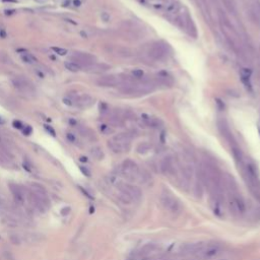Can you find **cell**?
<instances>
[{
  "mask_svg": "<svg viewBox=\"0 0 260 260\" xmlns=\"http://www.w3.org/2000/svg\"><path fill=\"white\" fill-rule=\"evenodd\" d=\"M109 181L118 189L120 200L124 203L130 204L133 202H138L141 199L142 193L138 187L130 184V183L123 182L117 176H111Z\"/></svg>",
  "mask_w": 260,
  "mask_h": 260,
  "instance_id": "obj_1",
  "label": "cell"
},
{
  "mask_svg": "<svg viewBox=\"0 0 260 260\" xmlns=\"http://www.w3.org/2000/svg\"><path fill=\"white\" fill-rule=\"evenodd\" d=\"M118 176L123 177L129 182L140 183V184H145L149 180L143 170H141L135 162L131 160L124 161L118 168Z\"/></svg>",
  "mask_w": 260,
  "mask_h": 260,
  "instance_id": "obj_2",
  "label": "cell"
},
{
  "mask_svg": "<svg viewBox=\"0 0 260 260\" xmlns=\"http://www.w3.org/2000/svg\"><path fill=\"white\" fill-rule=\"evenodd\" d=\"M109 148L115 153L126 152L131 146V137L127 133H120L108 141Z\"/></svg>",
  "mask_w": 260,
  "mask_h": 260,
  "instance_id": "obj_3",
  "label": "cell"
},
{
  "mask_svg": "<svg viewBox=\"0 0 260 260\" xmlns=\"http://www.w3.org/2000/svg\"><path fill=\"white\" fill-rule=\"evenodd\" d=\"M161 203L165 208L170 211L172 213H178L180 212L182 209V204L180 200L174 196L172 193L168 192V191H164L161 194Z\"/></svg>",
  "mask_w": 260,
  "mask_h": 260,
  "instance_id": "obj_4",
  "label": "cell"
},
{
  "mask_svg": "<svg viewBox=\"0 0 260 260\" xmlns=\"http://www.w3.org/2000/svg\"><path fill=\"white\" fill-rule=\"evenodd\" d=\"M149 56L154 60H161L168 54V44L164 42L154 43L148 51Z\"/></svg>",
  "mask_w": 260,
  "mask_h": 260,
  "instance_id": "obj_5",
  "label": "cell"
},
{
  "mask_svg": "<svg viewBox=\"0 0 260 260\" xmlns=\"http://www.w3.org/2000/svg\"><path fill=\"white\" fill-rule=\"evenodd\" d=\"M205 243L203 242H196V243H186L183 244L180 247V252L183 255H194V254H199L200 251L203 249Z\"/></svg>",
  "mask_w": 260,
  "mask_h": 260,
  "instance_id": "obj_6",
  "label": "cell"
},
{
  "mask_svg": "<svg viewBox=\"0 0 260 260\" xmlns=\"http://www.w3.org/2000/svg\"><path fill=\"white\" fill-rule=\"evenodd\" d=\"M219 251H221V245L217 243H209L205 244L203 249L200 251V253L198 254V256L202 259H210L217 256Z\"/></svg>",
  "mask_w": 260,
  "mask_h": 260,
  "instance_id": "obj_7",
  "label": "cell"
},
{
  "mask_svg": "<svg viewBox=\"0 0 260 260\" xmlns=\"http://www.w3.org/2000/svg\"><path fill=\"white\" fill-rule=\"evenodd\" d=\"M73 61L76 63H78L80 66H85L88 67L95 63V57L87 54V53H80V52H76L74 55L72 56Z\"/></svg>",
  "mask_w": 260,
  "mask_h": 260,
  "instance_id": "obj_8",
  "label": "cell"
},
{
  "mask_svg": "<svg viewBox=\"0 0 260 260\" xmlns=\"http://www.w3.org/2000/svg\"><path fill=\"white\" fill-rule=\"evenodd\" d=\"M97 83L100 87H116L122 83V80L119 76L116 75H104L97 80Z\"/></svg>",
  "mask_w": 260,
  "mask_h": 260,
  "instance_id": "obj_9",
  "label": "cell"
},
{
  "mask_svg": "<svg viewBox=\"0 0 260 260\" xmlns=\"http://www.w3.org/2000/svg\"><path fill=\"white\" fill-rule=\"evenodd\" d=\"M9 186H10V191L12 193V196H13L14 201L19 205L24 204V200H26V195H27L26 190H23L22 187H19L18 185H15V184H10Z\"/></svg>",
  "mask_w": 260,
  "mask_h": 260,
  "instance_id": "obj_10",
  "label": "cell"
},
{
  "mask_svg": "<svg viewBox=\"0 0 260 260\" xmlns=\"http://www.w3.org/2000/svg\"><path fill=\"white\" fill-rule=\"evenodd\" d=\"M161 171L166 176H175L177 174V170L173 160L171 158H165L161 162Z\"/></svg>",
  "mask_w": 260,
  "mask_h": 260,
  "instance_id": "obj_11",
  "label": "cell"
},
{
  "mask_svg": "<svg viewBox=\"0 0 260 260\" xmlns=\"http://www.w3.org/2000/svg\"><path fill=\"white\" fill-rule=\"evenodd\" d=\"M75 103L78 105V107L88 108V107H91V106L93 104V99L88 95H82V96L77 98Z\"/></svg>",
  "mask_w": 260,
  "mask_h": 260,
  "instance_id": "obj_12",
  "label": "cell"
},
{
  "mask_svg": "<svg viewBox=\"0 0 260 260\" xmlns=\"http://www.w3.org/2000/svg\"><path fill=\"white\" fill-rule=\"evenodd\" d=\"M218 127L219 131H221L222 135L225 136L226 139H228L229 141H232V139H233V136H232V133L230 131V128H229V126L227 125L226 122L225 121H218Z\"/></svg>",
  "mask_w": 260,
  "mask_h": 260,
  "instance_id": "obj_13",
  "label": "cell"
},
{
  "mask_svg": "<svg viewBox=\"0 0 260 260\" xmlns=\"http://www.w3.org/2000/svg\"><path fill=\"white\" fill-rule=\"evenodd\" d=\"M156 249H157V246L154 245V244H148V245H145L141 248L138 255L142 258H145V257H148V256L152 255L153 252L156 251Z\"/></svg>",
  "mask_w": 260,
  "mask_h": 260,
  "instance_id": "obj_14",
  "label": "cell"
},
{
  "mask_svg": "<svg viewBox=\"0 0 260 260\" xmlns=\"http://www.w3.org/2000/svg\"><path fill=\"white\" fill-rule=\"evenodd\" d=\"M12 83L16 88L20 89V91H27L28 88V85L26 79L22 78V77H14L13 79H12Z\"/></svg>",
  "mask_w": 260,
  "mask_h": 260,
  "instance_id": "obj_15",
  "label": "cell"
},
{
  "mask_svg": "<svg viewBox=\"0 0 260 260\" xmlns=\"http://www.w3.org/2000/svg\"><path fill=\"white\" fill-rule=\"evenodd\" d=\"M141 119H142V121H143V124L146 125V126H149V127H158V124L161 123L160 120H158L157 118L146 116V115L142 116Z\"/></svg>",
  "mask_w": 260,
  "mask_h": 260,
  "instance_id": "obj_16",
  "label": "cell"
},
{
  "mask_svg": "<svg viewBox=\"0 0 260 260\" xmlns=\"http://www.w3.org/2000/svg\"><path fill=\"white\" fill-rule=\"evenodd\" d=\"M251 14L255 19V22L260 24V3L254 2L251 6Z\"/></svg>",
  "mask_w": 260,
  "mask_h": 260,
  "instance_id": "obj_17",
  "label": "cell"
},
{
  "mask_svg": "<svg viewBox=\"0 0 260 260\" xmlns=\"http://www.w3.org/2000/svg\"><path fill=\"white\" fill-rule=\"evenodd\" d=\"M88 68L89 69V71L91 72L101 73V72H104L106 70H108V69L110 68V66H108V65H106V64H95L93 63L92 65L88 66Z\"/></svg>",
  "mask_w": 260,
  "mask_h": 260,
  "instance_id": "obj_18",
  "label": "cell"
},
{
  "mask_svg": "<svg viewBox=\"0 0 260 260\" xmlns=\"http://www.w3.org/2000/svg\"><path fill=\"white\" fill-rule=\"evenodd\" d=\"M89 152H91L92 157L93 158H96V160H98V161L103 160L104 152L102 150V148H100V146H93V148H92L91 149H89Z\"/></svg>",
  "mask_w": 260,
  "mask_h": 260,
  "instance_id": "obj_19",
  "label": "cell"
},
{
  "mask_svg": "<svg viewBox=\"0 0 260 260\" xmlns=\"http://www.w3.org/2000/svg\"><path fill=\"white\" fill-rule=\"evenodd\" d=\"M65 68L71 72H78L81 69V66L74 61H67V62H65Z\"/></svg>",
  "mask_w": 260,
  "mask_h": 260,
  "instance_id": "obj_20",
  "label": "cell"
},
{
  "mask_svg": "<svg viewBox=\"0 0 260 260\" xmlns=\"http://www.w3.org/2000/svg\"><path fill=\"white\" fill-rule=\"evenodd\" d=\"M0 164H1L3 167H5V168H10L12 165L10 158L8 157L5 152H0Z\"/></svg>",
  "mask_w": 260,
  "mask_h": 260,
  "instance_id": "obj_21",
  "label": "cell"
},
{
  "mask_svg": "<svg viewBox=\"0 0 260 260\" xmlns=\"http://www.w3.org/2000/svg\"><path fill=\"white\" fill-rule=\"evenodd\" d=\"M158 80L160 81V83L164 84V85H172L173 84V79L171 78V76L169 75H158Z\"/></svg>",
  "mask_w": 260,
  "mask_h": 260,
  "instance_id": "obj_22",
  "label": "cell"
},
{
  "mask_svg": "<svg viewBox=\"0 0 260 260\" xmlns=\"http://www.w3.org/2000/svg\"><path fill=\"white\" fill-rule=\"evenodd\" d=\"M20 58H22V60L23 61V62H26L28 64H35V63H37V59L32 55L28 54V53H24V54H22V56H20Z\"/></svg>",
  "mask_w": 260,
  "mask_h": 260,
  "instance_id": "obj_23",
  "label": "cell"
},
{
  "mask_svg": "<svg viewBox=\"0 0 260 260\" xmlns=\"http://www.w3.org/2000/svg\"><path fill=\"white\" fill-rule=\"evenodd\" d=\"M150 148H152V146H150L149 143H148V142H142V143H140L139 145L137 146V152H139V153H146V152H148Z\"/></svg>",
  "mask_w": 260,
  "mask_h": 260,
  "instance_id": "obj_24",
  "label": "cell"
},
{
  "mask_svg": "<svg viewBox=\"0 0 260 260\" xmlns=\"http://www.w3.org/2000/svg\"><path fill=\"white\" fill-rule=\"evenodd\" d=\"M78 132L80 133L81 136L88 138V139H93V138H95V135H93V133L89 131V130H88V128L81 127V128L78 129Z\"/></svg>",
  "mask_w": 260,
  "mask_h": 260,
  "instance_id": "obj_25",
  "label": "cell"
},
{
  "mask_svg": "<svg viewBox=\"0 0 260 260\" xmlns=\"http://www.w3.org/2000/svg\"><path fill=\"white\" fill-rule=\"evenodd\" d=\"M118 55H120L122 57H130L132 56V53L127 48H120L118 50Z\"/></svg>",
  "mask_w": 260,
  "mask_h": 260,
  "instance_id": "obj_26",
  "label": "cell"
},
{
  "mask_svg": "<svg viewBox=\"0 0 260 260\" xmlns=\"http://www.w3.org/2000/svg\"><path fill=\"white\" fill-rule=\"evenodd\" d=\"M52 50L54 51L55 53H57L58 55L60 56H64L67 54V50L64 48H60V47H52Z\"/></svg>",
  "mask_w": 260,
  "mask_h": 260,
  "instance_id": "obj_27",
  "label": "cell"
},
{
  "mask_svg": "<svg viewBox=\"0 0 260 260\" xmlns=\"http://www.w3.org/2000/svg\"><path fill=\"white\" fill-rule=\"evenodd\" d=\"M101 131L104 134H110L113 132V129L110 127V126L103 124V125H101Z\"/></svg>",
  "mask_w": 260,
  "mask_h": 260,
  "instance_id": "obj_28",
  "label": "cell"
},
{
  "mask_svg": "<svg viewBox=\"0 0 260 260\" xmlns=\"http://www.w3.org/2000/svg\"><path fill=\"white\" fill-rule=\"evenodd\" d=\"M62 102H63V104H64V105L69 106V107H72V106H74V105H75V102H74V100H72L71 98H69V97L64 98V99L62 100Z\"/></svg>",
  "mask_w": 260,
  "mask_h": 260,
  "instance_id": "obj_29",
  "label": "cell"
},
{
  "mask_svg": "<svg viewBox=\"0 0 260 260\" xmlns=\"http://www.w3.org/2000/svg\"><path fill=\"white\" fill-rule=\"evenodd\" d=\"M132 74L135 78H141V77L143 76V71L140 70V69H135V70L132 72Z\"/></svg>",
  "mask_w": 260,
  "mask_h": 260,
  "instance_id": "obj_30",
  "label": "cell"
},
{
  "mask_svg": "<svg viewBox=\"0 0 260 260\" xmlns=\"http://www.w3.org/2000/svg\"><path fill=\"white\" fill-rule=\"evenodd\" d=\"M10 240H11V242L13 243V244H18V245L22 243V240L19 239V237H18V235H11L10 236Z\"/></svg>",
  "mask_w": 260,
  "mask_h": 260,
  "instance_id": "obj_31",
  "label": "cell"
},
{
  "mask_svg": "<svg viewBox=\"0 0 260 260\" xmlns=\"http://www.w3.org/2000/svg\"><path fill=\"white\" fill-rule=\"evenodd\" d=\"M12 125H13V127L16 128V129H22V128H23V124H22L20 121H18V120H14L13 122H12Z\"/></svg>",
  "mask_w": 260,
  "mask_h": 260,
  "instance_id": "obj_32",
  "label": "cell"
},
{
  "mask_svg": "<svg viewBox=\"0 0 260 260\" xmlns=\"http://www.w3.org/2000/svg\"><path fill=\"white\" fill-rule=\"evenodd\" d=\"M66 138H67V140L68 141H70V142H75V140H76V137H75V135L73 133H71V132H67V134H66Z\"/></svg>",
  "mask_w": 260,
  "mask_h": 260,
  "instance_id": "obj_33",
  "label": "cell"
},
{
  "mask_svg": "<svg viewBox=\"0 0 260 260\" xmlns=\"http://www.w3.org/2000/svg\"><path fill=\"white\" fill-rule=\"evenodd\" d=\"M32 132V128L31 127V126H24V128H23V134L24 135H31Z\"/></svg>",
  "mask_w": 260,
  "mask_h": 260,
  "instance_id": "obj_34",
  "label": "cell"
},
{
  "mask_svg": "<svg viewBox=\"0 0 260 260\" xmlns=\"http://www.w3.org/2000/svg\"><path fill=\"white\" fill-rule=\"evenodd\" d=\"M44 127H45V129L47 130V132L50 133L52 136H56V132H55V130L53 129V128L51 127V126H49V125H45Z\"/></svg>",
  "mask_w": 260,
  "mask_h": 260,
  "instance_id": "obj_35",
  "label": "cell"
},
{
  "mask_svg": "<svg viewBox=\"0 0 260 260\" xmlns=\"http://www.w3.org/2000/svg\"><path fill=\"white\" fill-rule=\"evenodd\" d=\"M101 18L102 20H104V22H109L110 20V14L108 13V12H102V14H101Z\"/></svg>",
  "mask_w": 260,
  "mask_h": 260,
  "instance_id": "obj_36",
  "label": "cell"
},
{
  "mask_svg": "<svg viewBox=\"0 0 260 260\" xmlns=\"http://www.w3.org/2000/svg\"><path fill=\"white\" fill-rule=\"evenodd\" d=\"M79 169H80L81 172H82V173L85 175V176H88H88H91V173H89V171H88L87 168H84V167H80Z\"/></svg>",
  "mask_w": 260,
  "mask_h": 260,
  "instance_id": "obj_37",
  "label": "cell"
},
{
  "mask_svg": "<svg viewBox=\"0 0 260 260\" xmlns=\"http://www.w3.org/2000/svg\"><path fill=\"white\" fill-rule=\"evenodd\" d=\"M79 189H80V191H82V192L84 193V195H85V196H87V197H88V198H92V196H91V194H89L88 192H87V191H85V190L82 188V187H79Z\"/></svg>",
  "mask_w": 260,
  "mask_h": 260,
  "instance_id": "obj_38",
  "label": "cell"
},
{
  "mask_svg": "<svg viewBox=\"0 0 260 260\" xmlns=\"http://www.w3.org/2000/svg\"><path fill=\"white\" fill-rule=\"evenodd\" d=\"M72 3H73V5L76 6V7H78V6L81 5V1H80V0H73Z\"/></svg>",
  "mask_w": 260,
  "mask_h": 260,
  "instance_id": "obj_39",
  "label": "cell"
},
{
  "mask_svg": "<svg viewBox=\"0 0 260 260\" xmlns=\"http://www.w3.org/2000/svg\"><path fill=\"white\" fill-rule=\"evenodd\" d=\"M79 160H80V162H88V158H85V157H80Z\"/></svg>",
  "mask_w": 260,
  "mask_h": 260,
  "instance_id": "obj_40",
  "label": "cell"
},
{
  "mask_svg": "<svg viewBox=\"0 0 260 260\" xmlns=\"http://www.w3.org/2000/svg\"><path fill=\"white\" fill-rule=\"evenodd\" d=\"M69 123H70L71 125H76V121L73 120V119H70L69 120Z\"/></svg>",
  "mask_w": 260,
  "mask_h": 260,
  "instance_id": "obj_41",
  "label": "cell"
},
{
  "mask_svg": "<svg viewBox=\"0 0 260 260\" xmlns=\"http://www.w3.org/2000/svg\"><path fill=\"white\" fill-rule=\"evenodd\" d=\"M4 123H5V121H4L3 118H2L1 116H0V125H3Z\"/></svg>",
  "mask_w": 260,
  "mask_h": 260,
  "instance_id": "obj_42",
  "label": "cell"
},
{
  "mask_svg": "<svg viewBox=\"0 0 260 260\" xmlns=\"http://www.w3.org/2000/svg\"><path fill=\"white\" fill-rule=\"evenodd\" d=\"M0 35L2 36V38H5V37H6L5 32H3V31H0Z\"/></svg>",
  "mask_w": 260,
  "mask_h": 260,
  "instance_id": "obj_43",
  "label": "cell"
},
{
  "mask_svg": "<svg viewBox=\"0 0 260 260\" xmlns=\"http://www.w3.org/2000/svg\"><path fill=\"white\" fill-rule=\"evenodd\" d=\"M0 141H1V137H0Z\"/></svg>",
  "mask_w": 260,
  "mask_h": 260,
  "instance_id": "obj_44",
  "label": "cell"
},
{
  "mask_svg": "<svg viewBox=\"0 0 260 260\" xmlns=\"http://www.w3.org/2000/svg\"><path fill=\"white\" fill-rule=\"evenodd\" d=\"M222 260H227V259H222Z\"/></svg>",
  "mask_w": 260,
  "mask_h": 260,
  "instance_id": "obj_45",
  "label": "cell"
}]
</instances>
